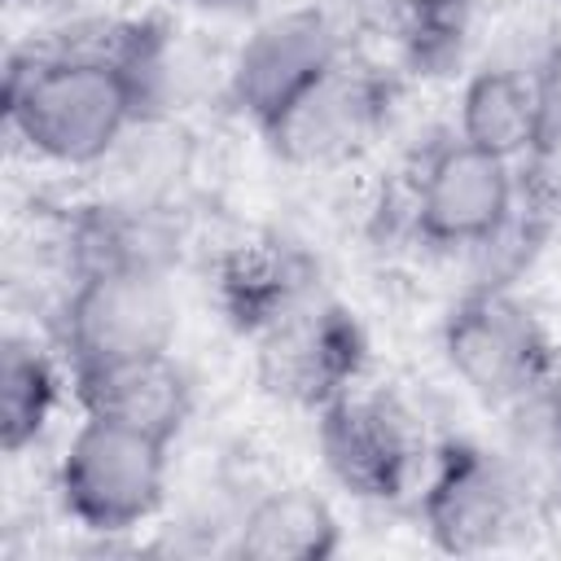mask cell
Wrapping results in <instances>:
<instances>
[{"instance_id": "6da1fadb", "label": "cell", "mask_w": 561, "mask_h": 561, "mask_svg": "<svg viewBox=\"0 0 561 561\" xmlns=\"http://www.w3.org/2000/svg\"><path fill=\"white\" fill-rule=\"evenodd\" d=\"M162 75L167 35L158 22H96L22 44L4 61V127L39 162L92 167L149 118Z\"/></svg>"}, {"instance_id": "7a4b0ae2", "label": "cell", "mask_w": 561, "mask_h": 561, "mask_svg": "<svg viewBox=\"0 0 561 561\" xmlns=\"http://www.w3.org/2000/svg\"><path fill=\"white\" fill-rule=\"evenodd\" d=\"M171 451L175 443L149 430L83 416L53 469V495L61 517L83 535L101 539L149 526L167 504Z\"/></svg>"}, {"instance_id": "3957f363", "label": "cell", "mask_w": 561, "mask_h": 561, "mask_svg": "<svg viewBox=\"0 0 561 561\" xmlns=\"http://www.w3.org/2000/svg\"><path fill=\"white\" fill-rule=\"evenodd\" d=\"M438 351L447 373L482 408L513 412L539 390L557 337L508 280H473L447 302Z\"/></svg>"}, {"instance_id": "277c9868", "label": "cell", "mask_w": 561, "mask_h": 561, "mask_svg": "<svg viewBox=\"0 0 561 561\" xmlns=\"http://www.w3.org/2000/svg\"><path fill=\"white\" fill-rule=\"evenodd\" d=\"M425 539L447 557H482L513 543L530 522L522 465L482 438H443L416 486Z\"/></svg>"}, {"instance_id": "5b68a950", "label": "cell", "mask_w": 561, "mask_h": 561, "mask_svg": "<svg viewBox=\"0 0 561 561\" xmlns=\"http://www.w3.org/2000/svg\"><path fill=\"white\" fill-rule=\"evenodd\" d=\"M316 456L342 495L359 504H399L416 495L430 443L403 394L359 381L316 412Z\"/></svg>"}, {"instance_id": "8992f818", "label": "cell", "mask_w": 561, "mask_h": 561, "mask_svg": "<svg viewBox=\"0 0 561 561\" xmlns=\"http://www.w3.org/2000/svg\"><path fill=\"white\" fill-rule=\"evenodd\" d=\"M399 75L342 53L272 127H263V145L276 162L294 171H337L364 158L390 127L399 110Z\"/></svg>"}, {"instance_id": "52a82bcc", "label": "cell", "mask_w": 561, "mask_h": 561, "mask_svg": "<svg viewBox=\"0 0 561 561\" xmlns=\"http://www.w3.org/2000/svg\"><path fill=\"white\" fill-rule=\"evenodd\" d=\"M517 219V167L469 145L465 136H438L412 167L408 224L430 250H491Z\"/></svg>"}, {"instance_id": "ba28073f", "label": "cell", "mask_w": 561, "mask_h": 561, "mask_svg": "<svg viewBox=\"0 0 561 561\" xmlns=\"http://www.w3.org/2000/svg\"><path fill=\"white\" fill-rule=\"evenodd\" d=\"M175 324L180 311H175L171 276L92 272V276H70L57 302L53 337L66 368H92L110 359L171 351Z\"/></svg>"}, {"instance_id": "9c48e42d", "label": "cell", "mask_w": 561, "mask_h": 561, "mask_svg": "<svg viewBox=\"0 0 561 561\" xmlns=\"http://www.w3.org/2000/svg\"><path fill=\"white\" fill-rule=\"evenodd\" d=\"M368 351L364 320L346 302L316 294L307 307L254 337V377L267 399L316 416L364 381Z\"/></svg>"}, {"instance_id": "30bf717a", "label": "cell", "mask_w": 561, "mask_h": 561, "mask_svg": "<svg viewBox=\"0 0 561 561\" xmlns=\"http://www.w3.org/2000/svg\"><path fill=\"white\" fill-rule=\"evenodd\" d=\"M346 53L337 22L320 4H294L259 18L232 48L224 96L254 131L272 127L337 57Z\"/></svg>"}, {"instance_id": "8fae6325", "label": "cell", "mask_w": 561, "mask_h": 561, "mask_svg": "<svg viewBox=\"0 0 561 561\" xmlns=\"http://www.w3.org/2000/svg\"><path fill=\"white\" fill-rule=\"evenodd\" d=\"M320 294V259L289 232L254 228L210 259V302L237 337H263Z\"/></svg>"}, {"instance_id": "7c38bea8", "label": "cell", "mask_w": 561, "mask_h": 561, "mask_svg": "<svg viewBox=\"0 0 561 561\" xmlns=\"http://www.w3.org/2000/svg\"><path fill=\"white\" fill-rule=\"evenodd\" d=\"M61 254L70 276L92 272H149L171 276L180 263V224L140 197L83 202L61 224Z\"/></svg>"}, {"instance_id": "4fadbf2b", "label": "cell", "mask_w": 561, "mask_h": 561, "mask_svg": "<svg viewBox=\"0 0 561 561\" xmlns=\"http://www.w3.org/2000/svg\"><path fill=\"white\" fill-rule=\"evenodd\" d=\"M70 399L83 416H105L118 425L149 430L175 443L193 416V377L175 351L110 359L92 368H70Z\"/></svg>"}, {"instance_id": "5bb4252c", "label": "cell", "mask_w": 561, "mask_h": 561, "mask_svg": "<svg viewBox=\"0 0 561 561\" xmlns=\"http://www.w3.org/2000/svg\"><path fill=\"white\" fill-rule=\"evenodd\" d=\"M456 136L513 167H530L548 149L535 66L526 70L513 61H486L469 70L456 96Z\"/></svg>"}, {"instance_id": "9a60e30c", "label": "cell", "mask_w": 561, "mask_h": 561, "mask_svg": "<svg viewBox=\"0 0 561 561\" xmlns=\"http://www.w3.org/2000/svg\"><path fill=\"white\" fill-rule=\"evenodd\" d=\"M342 552V517L316 486L285 482L245 504L232 526L237 561H329Z\"/></svg>"}, {"instance_id": "2e32d148", "label": "cell", "mask_w": 561, "mask_h": 561, "mask_svg": "<svg viewBox=\"0 0 561 561\" xmlns=\"http://www.w3.org/2000/svg\"><path fill=\"white\" fill-rule=\"evenodd\" d=\"M70 394V368L61 351H48L31 333L9 329L0 342V447L4 456H26L44 443Z\"/></svg>"}, {"instance_id": "e0dca14e", "label": "cell", "mask_w": 561, "mask_h": 561, "mask_svg": "<svg viewBox=\"0 0 561 561\" xmlns=\"http://www.w3.org/2000/svg\"><path fill=\"white\" fill-rule=\"evenodd\" d=\"M377 4L412 75L443 79L460 70L482 0H377Z\"/></svg>"}, {"instance_id": "ac0fdd59", "label": "cell", "mask_w": 561, "mask_h": 561, "mask_svg": "<svg viewBox=\"0 0 561 561\" xmlns=\"http://www.w3.org/2000/svg\"><path fill=\"white\" fill-rule=\"evenodd\" d=\"M508 416L530 421V430H535L548 447H557V451H561V342H557V351H552V364H548V373H543L539 390H535L522 408H513Z\"/></svg>"}, {"instance_id": "d6986e66", "label": "cell", "mask_w": 561, "mask_h": 561, "mask_svg": "<svg viewBox=\"0 0 561 561\" xmlns=\"http://www.w3.org/2000/svg\"><path fill=\"white\" fill-rule=\"evenodd\" d=\"M535 79H539V101H543V136H548V149H561V35L535 61Z\"/></svg>"}, {"instance_id": "ffe728a7", "label": "cell", "mask_w": 561, "mask_h": 561, "mask_svg": "<svg viewBox=\"0 0 561 561\" xmlns=\"http://www.w3.org/2000/svg\"><path fill=\"white\" fill-rule=\"evenodd\" d=\"M180 4L202 9V13H245V9H254L259 0H180Z\"/></svg>"}, {"instance_id": "44dd1931", "label": "cell", "mask_w": 561, "mask_h": 561, "mask_svg": "<svg viewBox=\"0 0 561 561\" xmlns=\"http://www.w3.org/2000/svg\"><path fill=\"white\" fill-rule=\"evenodd\" d=\"M552 4H557V9H561V0H552Z\"/></svg>"}]
</instances>
